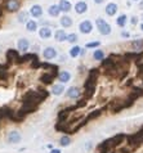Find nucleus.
Returning a JSON list of instances; mask_svg holds the SVG:
<instances>
[{"mask_svg": "<svg viewBox=\"0 0 143 153\" xmlns=\"http://www.w3.org/2000/svg\"><path fill=\"white\" fill-rule=\"evenodd\" d=\"M98 77H99V68H92L86 72V79L84 81V91H83V97L86 100H89L94 97L97 85H98Z\"/></svg>", "mask_w": 143, "mask_h": 153, "instance_id": "1", "label": "nucleus"}, {"mask_svg": "<svg viewBox=\"0 0 143 153\" xmlns=\"http://www.w3.org/2000/svg\"><path fill=\"white\" fill-rule=\"evenodd\" d=\"M95 28L98 30V32L102 36H108V35H111V32H112L111 25L108 23L104 18H102V17L95 18Z\"/></svg>", "mask_w": 143, "mask_h": 153, "instance_id": "2", "label": "nucleus"}, {"mask_svg": "<svg viewBox=\"0 0 143 153\" xmlns=\"http://www.w3.org/2000/svg\"><path fill=\"white\" fill-rule=\"evenodd\" d=\"M41 56H43V58L45 59V61H53V59L58 58V50L54 48V46H45V48L41 49Z\"/></svg>", "mask_w": 143, "mask_h": 153, "instance_id": "3", "label": "nucleus"}, {"mask_svg": "<svg viewBox=\"0 0 143 153\" xmlns=\"http://www.w3.org/2000/svg\"><path fill=\"white\" fill-rule=\"evenodd\" d=\"M77 30H79L80 33H83V35H89V33L93 32L94 25H93V22H92L90 19H84V21H81V22L79 23Z\"/></svg>", "mask_w": 143, "mask_h": 153, "instance_id": "4", "label": "nucleus"}, {"mask_svg": "<svg viewBox=\"0 0 143 153\" xmlns=\"http://www.w3.org/2000/svg\"><path fill=\"white\" fill-rule=\"evenodd\" d=\"M65 94H66V97L69 98V99L77 100L79 98L81 97L83 91L80 90V88H79V86H70V88H67V89H66Z\"/></svg>", "mask_w": 143, "mask_h": 153, "instance_id": "5", "label": "nucleus"}, {"mask_svg": "<svg viewBox=\"0 0 143 153\" xmlns=\"http://www.w3.org/2000/svg\"><path fill=\"white\" fill-rule=\"evenodd\" d=\"M21 0H7L5 3V10L9 13H18L21 9Z\"/></svg>", "mask_w": 143, "mask_h": 153, "instance_id": "6", "label": "nucleus"}, {"mask_svg": "<svg viewBox=\"0 0 143 153\" xmlns=\"http://www.w3.org/2000/svg\"><path fill=\"white\" fill-rule=\"evenodd\" d=\"M30 40L27 39V37H19L18 40H17V50H18L19 53H27L28 49H30Z\"/></svg>", "mask_w": 143, "mask_h": 153, "instance_id": "7", "label": "nucleus"}, {"mask_svg": "<svg viewBox=\"0 0 143 153\" xmlns=\"http://www.w3.org/2000/svg\"><path fill=\"white\" fill-rule=\"evenodd\" d=\"M43 7L40 5V4H34V5L30 7V9H28V13H30V17L32 19H39L43 17Z\"/></svg>", "mask_w": 143, "mask_h": 153, "instance_id": "8", "label": "nucleus"}, {"mask_svg": "<svg viewBox=\"0 0 143 153\" xmlns=\"http://www.w3.org/2000/svg\"><path fill=\"white\" fill-rule=\"evenodd\" d=\"M37 105H35V104H28V103H22V105H21V108L18 109V112L19 114H22V116H25L26 117V114H30V113H32V112H35V111H37Z\"/></svg>", "mask_w": 143, "mask_h": 153, "instance_id": "9", "label": "nucleus"}, {"mask_svg": "<svg viewBox=\"0 0 143 153\" xmlns=\"http://www.w3.org/2000/svg\"><path fill=\"white\" fill-rule=\"evenodd\" d=\"M37 35L41 40H49L53 36V28L49 26H41L37 31Z\"/></svg>", "mask_w": 143, "mask_h": 153, "instance_id": "10", "label": "nucleus"}, {"mask_svg": "<svg viewBox=\"0 0 143 153\" xmlns=\"http://www.w3.org/2000/svg\"><path fill=\"white\" fill-rule=\"evenodd\" d=\"M88 9H89V5L85 0H79V1L75 3V7H74V10L76 14H85Z\"/></svg>", "mask_w": 143, "mask_h": 153, "instance_id": "11", "label": "nucleus"}, {"mask_svg": "<svg viewBox=\"0 0 143 153\" xmlns=\"http://www.w3.org/2000/svg\"><path fill=\"white\" fill-rule=\"evenodd\" d=\"M54 79H57V75L52 74V72L44 71L43 74H41V76H40V79H39V80H40V82H41V84H44V85H53Z\"/></svg>", "mask_w": 143, "mask_h": 153, "instance_id": "12", "label": "nucleus"}, {"mask_svg": "<svg viewBox=\"0 0 143 153\" xmlns=\"http://www.w3.org/2000/svg\"><path fill=\"white\" fill-rule=\"evenodd\" d=\"M22 140V135H21L17 130H12L7 135V142L9 144H18Z\"/></svg>", "mask_w": 143, "mask_h": 153, "instance_id": "13", "label": "nucleus"}, {"mask_svg": "<svg viewBox=\"0 0 143 153\" xmlns=\"http://www.w3.org/2000/svg\"><path fill=\"white\" fill-rule=\"evenodd\" d=\"M7 61L13 62V63H19L21 65V56L19 52L16 49H8L7 50Z\"/></svg>", "mask_w": 143, "mask_h": 153, "instance_id": "14", "label": "nucleus"}, {"mask_svg": "<svg viewBox=\"0 0 143 153\" xmlns=\"http://www.w3.org/2000/svg\"><path fill=\"white\" fill-rule=\"evenodd\" d=\"M119 12V5L113 1H110L106 4V8H104V13H106L108 17H115Z\"/></svg>", "mask_w": 143, "mask_h": 153, "instance_id": "15", "label": "nucleus"}, {"mask_svg": "<svg viewBox=\"0 0 143 153\" xmlns=\"http://www.w3.org/2000/svg\"><path fill=\"white\" fill-rule=\"evenodd\" d=\"M71 79H72V75H71V72L67 71V70L60 71V72H58V75H57V80H58V82H61V84L70 82Z\"/></svg>", "mask_w": 143, "mask_h": 153, "instance_id": "16", "label": "nucleus"}, {"mask_svg": "<svg viewBox=\"0 0 143 153\" xmlns=\"http://www.w3.org/2000/svg\"><path fill=\"white\" fill-rule=\"evenodd\" d=\"M65 91H66L65 84H61V82L53 84V85H52V89H50V94L54 95V97H61Z\"/></svg>", "mask_w": 143, "mask_h": 153, "instance_id": "17", "label": "nucleus"}, {"mask_svg": "<svg viewBox=\"0 0 143 153\" xmlns=\"http://www.w3.org/2000/svg\"><path fill=\"white\" fill-rule=\"evenodd\" d=\"M67 35L69 33L66 32L65 28H58L54 31L53 36H54V40H56L57 42H63V41H67Z\"/></svg>", "mask_w": 143, "mask_h": 153, "instance_id": "18", "label": "nucleus"}, {"mask_svg": "<svg viewBox=\"0 0 143 153\" xmlns=\"http://www.w3.org/2000/svg\"><path fill=\"white\" fill-rule=\"evenodd\" d=\"M58 7H60V9H61V12L63 14L70 13V12L74 9V7H72V4H71L70 0H60V3H58Z\"/></svg>", "mask_w": 143, "mask_h": 153, "instance_id": "19", "label": "nucleus"}, {"mask_svg": "<svg viewBox=\"0 0 143 153\" xmlns=\"http://www.w3.org/2000/svg\"><path fill=\"white\" fill-rule=\"evenodd\" d=\"M60 25H61L62 28H70V27H72L74 21H72V18H71L70 16L62 14V16L60 17Z\"/></svg>", "mask_w": 143, "mask_h": 153, "instance_id": "20", "label": "nucleus"}, {"mask_svg": "<svg viewBox=\"0 0 143 153\" xmlns=\"http://www.w3.org/2000/svg\"><path fill=\"white\" fill-rule=\"evenodd\" d=\"M48 16L52 17V18H58V17H61V9L60 7H58V4H52V5H49L48 8Z\"/></svg>", "mask_w": 143, "mask_h": 153, "instance_id": "21", "label": "nucleus"}, {"mask_svg": "<svg viewBox=\"0 0 143 153\" xmlns=\"http://www.w3.org/2000/svg\"><path fill=\"white\" fill-rule=\"evenodd\" d=\"M28 21H30V13L27 10H19L17 13V22L18 23H22V25H26Z\"/></svg>", "mask_w": 143, "mask_h": 153, "instance_id": "22", "label": "nucleus"}, {"mask_svg": "<svg viewBox=\"0 0 143 153\" xmlns=\"http://www.w3.org/2000/svg\"><path fill=\"white\" fill-rule=\"evenodd\" d=\"M128 23H129V17L125 14V13H123V14H120V16L116 17V26H117V27L125 28Z\"/></svg>", "mask_w": 143, "mask_h": 153, "instance_id": "23", "label": "nucleus"}, {"mask_svg": "<svg viewBox=\"0 0 143 153\" xmlns=\"http://www.w3.org/2000/svg\"><path fill=\"white\" fill-rule=\"evenodd\" d=\"M81 46H79L77 44L76 45H72L70 48V50H69V57L70 58H72V59H76V58H79L80 57V54H81Z\"/></svg>", "mask_w": 143, "mask_h": 153, "instance_id": "24", "label": "nucleus"}, {"mask_svg": "<svg viewBox=\"0 0 143 153\" xmlns=\"http://www.w3.org/2000/svg\"><path fill=\"white\" fill-rule=\"evenodd\" d=\"M92 57H93V59H94V61H97V62H102L103 59L106 58V53H104L103 49L98 48V49H94L93 50V54H92Z\"/></svg>", "mask_w": 143, "mask_h": 153, "instance_id": "25", "label": "nucleus"}, {"mask_svg": "<svg viewBox=\"0 0 143 153\" xmlns=\"http://www.w3.org/2000/svg\"><path fill=\"white\" fill-rule=\"evenodd\" d=\"M25 27H26V31H28V32L39 31V23H37L36 19H30L26 25H25Z\"/></svg>", "mask_w": 143, "mask_h": 153, "instance_id": "26", "label": "nucleus"}, {"mask_svg": "<svg viewBox=\"0 0 143 153\" xmlns=\"http://www.w3.org/2000/svg\"><path fill=\"white\" fill-rule=\"evenodd\" d=\"M130 48L133 52H142L143 50V39H136L130 42Z\"/></svg>", "mask_w": 143, "mask_h": 153, "instance_id": "27", "label": "nucleus"}, {"mask_svg": "<svg viewBox=\"0 0 143 153\" xmlns=\"http://www.w3.org/2000/svg\"><path fill=\"white\" fill-rule=\"evenodd\" d=\"M101 114H102V109H93V111L88 112L85 120L89 122V121H92V120H95V118H98Z\"/></svg>", "mask_w": 143, "mask_h": 153, "instance_id": "28", "label": "nucleus"}, {"mask_svg": "<svg viewBox=\"0 0 143 153\" xmlns=\"http://www.w3.org/2000/svg\"><path fill=\"white\" fill-rule=\"evenodd\" d=\"M71 144V137L69 134H65V135H62L61 139H60V146L61 147H69Z\"/></svg>", "mask_w": 143, "mask_h": 153, "instance_id": "29", "label": "nucleus"}, {"mask_svg": "<svg viewBox=\"0 0 143 153\" xmlns=\"http://www.w3.org/2000/svg\"><path fill=\"white\" fill-rule=\"evenodd\" d=\"M77 41H79V35L76 32H71L67 35V42H70V44H72V45H76Z\"/></svg>", "mask_w": 143, "mask_h": 153, "instance_id": "30", "label": "nucleus"}, {"mask_svg": "<svg viewBox=\"0 0 143 153\" xmlns=\"http://www.w3.org/2000/svg\"><path fill=\"white\" fill-rule=\"evenodd\" d=\"M99 46H101V41L94 40V41H89V42H86L84 48H85V49H92V50H94V49H98Z\"/></svg>", "mask_w": 143, "mask_h": 153, "instance_id": "31", "label": "nucleus"}, {"mask_svg": "<svg viewBox=\"0 0 143 153\" xmlns=\"http://www.w3.org/2000/svg\"><path fill=\"white\" fill-rule=\"evenodd\" d=\"M129 22L132 26H137L138 23H139V17L138 16H132L130 17V19H129Z\"/></svg>", "mask_w": 143, "mask_h": 153, "instance_id": "32", "label": "nucleus"}, {"mask_svg": "<svg viewBox=\"0 0 143 153\" xmlns=\"http://www.w3.org/2000/svg\"><path fill=\"white\" fill-rule=\"evenodd\" d=\"M120 36L123 37V39H129V37L132 36V35H130L129 31H125V30H123V31H121V33H120Z\"/></svg>", "mask_w": 143, "mask_h": 153, "instance_id": "33", "label": "nucleus"}, {"mask_svg": "<svg viewBox=\"0 0 143 153\" xmlns=\"http://www.w3.org/2000/svg\"><path fill=\"white\" fill-rule=\"evenodd\" d=\"M58 58H60V62H66L67 61V56H63V54H62V56H58Z\"/></svg>", "mask_w": 143, "mask_h": 153, "instance_id": "34", "label": "nucleus"}, {"mask_svg": "<svg viewBox=\"0 0 143 153\" xmlns=\"http://www.w3.org/2000/svg\"><path fill=\"white\" fill-rule=\"evenodd\" d=\"M94 4H97V5H101V4H103L106 0H93Z\"/></svg>", "mask_w": 143, "mask_h": 153, "instance_id": "35", "label": "nucleus"}, {"mask_svg": "<svg viewBox=\"0 0 143 153\" xmlns=\"http://www.w3.org/2000/svg\"><path fill=\"white\" fill-rule=\"evenodd\" d=\"M50 153H61V149H58V148H53V149H50Z\"/></svg>", "mask_w": 143, "mask_h": 153, "instance_id": "36", "label": "nucleus"}, {"mask_svg": "<svg viewBox=\"0 0 143 153\" xmlns=\"http://www.w3.org/2000/svg\"><path fill=\"white\" fill-rule=\"evenodd\" d=\"M90 148H92V142H88V143H86V147H85V149H86V151H89Z\"/></svg>", "mask_w": 143, "mask_h": 153, "instance_id": "37", "label": "nucleus"}, {"mask_svg": "<svg viewBox=\"0 0 143 153\" xmlns=\"http://www.w3.org/2000/svg\"><path fill=\"white\" fill-rule=\"evenodd\" d=\"M85 54H86V49H85V48H83V49H81V54H80V57H84Z\"/></svg>", "mask_w": 143, "mask_h": 153, "instance_id": "38", "label": "nucleus"}, {"mask_svg": "<svg viewBox=\"0 0 143 153\" xmlns=\"http://www.w3.org/2000/svg\"><path fill=\"white\" fill-rule=\"evenodd\" d=\"M139 9L143 10V0H141V1H139Z\"/></svg>", "mask_w": 143, "mask_h": 153, "instance_id": "39", "label": "nucleus"}, {"mask_svg": "<svg viewBox=\"0 0 143 153\" xmlns=\"http://www.w3.org/2000/svg\"><path fill=\"white\" fill-rule=\"evenodd\" d=\"M139 27H141V30L143 31V22H141V25H139Z\"/></svg>", "mask_w": 143, "mask_h": 153, "instance_id": "40", "label": "nucleus"}, {"mask_svg": "<svg viewBox=\"0 0 143 153\" xmlns=\"http://www.w3.org/2000/svg\"><path fill=\"white\" fill-rule=\"evenodd\" d=\"M139 19H142V22H143V13L141 14V17H139Z\"/></svg>", "mask_w": 143, "mask_h": 153, "instance_id": "41", "label": "nucleus"}, {"mask_svg": "<svg viewBox=\"0 0 143 153\" xmlns=\"http://www.w3.org/2000/svg\"><path fill=\"white\" fill-rule=\"evenodd\" d=\"M132 1H136V3H139L141 0H132Z\"/></svg>", "mask_w": 143, "mask_h": 153, "instance_id": "42", "label": "nucleus"}, {"mask_svg": "<svg viewBox=\"0 0 143 153\" xmlns=\"http://www.w3.org/2000/svg\"><path fill=\"white\" fill-rule=\"evenodd\" d=\"M108 153H113V152H108Z\"/></svg>", "mask_w": 143, "mask_h": 153, "instance_id": "43", "label": "nucleus"}, {"mask_svg": "<svg viewBox=\"0 0 143 153\" xmlns=\"http://www.w3.org/2000/svg\"><path fill=\"white\" fill-rule=\"evenodd\" d=\"M70 1H72V0H70Z\"/></svg>", "mask_w": 143, "mask_h": 153, "instance_id": "44", "label": "nucleus"}, {"mask_svg": "<svg viewBox=\"0 0 143 153\" xmlns=\"http://www.w3.org/2000/svg\"><path fill=\"white\" fill-rule=\"evenodd\" d=\"M85 1H86V0H85Z\"/></svg>", "mask_w": 143, "mask_h": 153, "instance_id": "45", "label": "nucleus"}]
</instances>
